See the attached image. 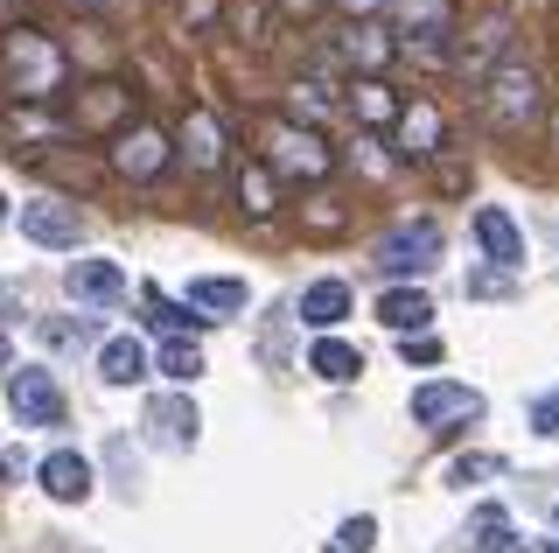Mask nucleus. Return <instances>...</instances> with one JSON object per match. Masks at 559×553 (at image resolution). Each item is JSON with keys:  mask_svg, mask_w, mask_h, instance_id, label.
<instances>
[{"mask_svg": "<svg viewBox=\"0 0 559 553\" xmlns=\"http://www.w3.org/2000/svg\"><path fill=\"white\" fill-rule=\"evenodd\" d=\"M63 78H70V57L43 36V28L14 22L8 36H0V92H8V98H22V106H49V98L63 92Z\"/></svg>", "mask_w": 559, "mask_h": 553, "instance_id": "obj_1", "label": "nucleus"}, {"mask_svg": "<svg viewBox=\"0 0 559 553\" xmlns=\"http://www.w3.org/2000/svg\"><path fill=\"white\" fill-rule=\"evenodd\" d=\"M483 113H489V127L497 133H532L538 119H546V78H538V63L532 57H503L497 71H489L483 84Z\"/></svg>", "mask_w": 559, "mask_h": 553, "instance_id": "obj_2", "label": "nucleus"}, {"mask_svg": "<svg viewBox=\"0 0 559 553\" xmlns=\"http://www.w3.org/2000/svg\"><path fill=\"white\" fill-rule=\"evenodd\" d=\"M392 22H399V49L419 63H448L454 43V0H392Z\"/></svg>", "mask_w": 559, "mask_h": 553, "instance_id": "obj_3", "label": "nucleus"}, {"mask_svg": "<svg viewBox=\"0 0 559 553\" xmlns=\"http://www.w3.org/2000/svg\"><path fill=\"white\" fill-rule=\"evenodd\" d=\"M14 232L43 252H78L84 246V217H78V203H63V197H28L22 211H14Z\"/></svg>", "mask_w": 559, "mask_h": 553, "instance_id": "obj_4", "label": "nucleus"}, {"mask_svg": "<svg viewBox=\"0 0 559 553\" xmlns=\"http://www.w3.org/2000/svg\"><path fill=\"white\" fill-rule=\"evenodd\" d=\"M433 259H441V224L433 217H406V224H392V232L371 246L378 273H427Z\"/></svg>", "mask_w": 559, "mask_h": 553, "instance_id": "obj_5", "label": "nucleus"}, {"mask_svg": "<svg viewBox=\"0 0 559 553\" xmlns=\"http://www.w3.org/2000/svg\"><path fill=\"white\" fill-rule=\"evenodd\" d=\"M266 168H287V176H308V183H322L329 168H336V154L322 148V133L314 127H294V119H280V127H266Z\"/></svg>", "mask_w": 559, "mask_h": 553, "instance_id": "obj_6", "label": "nucleus"}, {"mask_svg": "<svg viewBox=\"0 0 559 553\" xmlns=\"http://www.w3.org/2000/svg\"><path fill=\"white\" fill-rule=\"evenodd\" d=\"M168 162H175L168 133H162V127H147V119H133L127 133H112V168H119L127 183H154Z\"/></svg>", "mask_w": 559, "mask_h": 553, "instance_id": "obj_7", "label": "nucleus"}, {"mask_svg": "<svg viewBox=\"0 0 559 553\" xmlns=\"http://www.w3.org/2000/svg\"><path fill=\"white\" fill-rule=\"evenodd\" d=\"M406 413L419 427H448V421H483V392L476 386H454V378H427V386H413Z\"/></svg>", "mask_w": 559, "mask_h": 553, "instance_id": "obj_8", "label": "nucleus"}, {"mask_svg": "<svg viewBox=\"0 0 559 553\" xmlns=\"http://www.w3.org/2000/svg\"><path fill=\"white\" fill-rule=\"evenodd\" d=\"M8 407H14L22 427H63V386L43 365H22L8 378Z\"/></svg>", "mask_w": 559, "mask_h": 553, "instance_id": "obj_9", "label": "nucleus"}, {"mask_svg": "<svg viewBox=\"0 0 559 553\" xmlns=\"http://www.w3.org/2000/svg\"><path fill=\"white\" fill-rule=\"evenodd\" d=\"M392 133H399V162H433V154L448 148V113L433 106V98H413Z\"/></svg>", "mask_w": 559, "mask_h": 553, "instance_id": "obj_10", "label": "nucleus"}, {"mask_svg": "<svg viewBox=\"0 0 559 553\" xmlns=\"http://www.w3.org/2000/svg\"><path fill=\"white\" fill-rule=\"evenodd\" d=\"M63 295L84 302V308H112L127 295V267L119 259H70L63 267Z\"/></svg>", "mask_w": 559, "mask_h": 553, "instance_id": "obj_11", "label": "nucleus"}, {"mask_svg": "<svg viewBox=\"0 0 559 553\" xmlns=\"http://www.w3.org/2000/svg\"><path fill=\"white\" fill-rule=\"evenodd\" d=\"M35 483H43L57 505H84L98 476H92V456H78V448H49V456L35 462Z\"/></svg>", "mask_w": 559, "mask_h": 553, "instance_id": "obj_12", "label": "nucleus"}, {"mask_svg": "<svg viewBox=\"0 0 559 553\" xmlns=\"http://www.w3.org/2000/svg\"><path fill=\"white\" fill-rule=\"evenodd\" d=\"M476 246H483V259L497 273H518L524 267V232H518L511 211H497V203H483V211H476Z\"/></svg>", "mask_w": 559, "mask_h": 553, "instance_id": "obj_13", "label": "nucleus"}, {"mask_svg": "<svg viewBox=\"0 0 559 553\" xmlns=\"http://www.w3.org/2000/svg\"><path fill=\"white\" fill-rule=\"evenodd\" d=\"M182 302H189V316H203V322H231V316H245L252 287H245V281H224V273H197Z\"/></svg>", "mask_w": 559, "mask_h": 553, "instance_id": "obj_14", "label": "nucleus"}, {"mask_svg": "<svg viewBox=\"0 0 559 553\" xmlns=\"http://www.w3.org/2000/svg\"><path fill=\"white\" fill-rule=\"evenodd\" d=\"M147 365H154V357H147L140 337H105L98 343V378H105V386H140Z\"/></svg>", "mask_w": 559, "mask_h": 553, "instance_id": "obj_15", "label": "nucleus"}, {"mask_svg": "<svg viewBox=\"0 0 559 553\" xmlns=\"http://www.w3.org/2000/svg\"><path fill=\"white\" fill-rule=\"evenodd\" d=\"M378 322H384V330H399V337H427L433 302L419 295V287H384V295H378Z\"/></svg>", "mask_w": 559, "mask_h": 553, "instance_id": "obj_16", "label": "nucleus"}, {"mask_svg": "<svg viewBox=\"0 0 559 553\" xmlns=\"http://www.w3.org/2000/svg\"><path fill=\"white\" fill-rule=\"evenodd\" d=\"M503 43H511V14L497 8V14L476 22V36H462V71L489 84V57H503Z\"/></svg>", "mask_w": 559, "mask_h": 553, "instance_id": "obj_17", "label": "nucleus"}, {"mask_svg": "<svg viewBox=\"0 0 559 553\" xmlns=\"http://www.w3.org/2000/svg\"><path fill=\"white\" fill-rule=\"evenodd\" d=\"M294 316H301L308 330H322V337H329V330H336V322L349 316V287H343V281H308V287H301V302H294Z\"/></svg>", "mask_w": 559, "mask_h": 553, "instance_id": "obj_18", "label": "nucleus"}, {"mask_svg": "<svg viewBox=\"0 0 559 553\" xmlns=\"http://www.w3.org/2000/svg\"><path fill=\"white\" fill-rule=\"evenodd\" d=\"M343 57L357 63V78H384V63L399 57V36H384V28H343Z\"/></svg>", "mask_w": 559, "mask_h": 553, "instance_id": "obj_19", "label": "nucleus"}, {"mask_svg": "<svg viewBox=\"0 0 559 553\" xmlns=\"http://www.w3.org/2000/svg\"><path fill=\"white\" fill-rule=\"evenodd\" d=\"M231 189H238V211L245 217H273L280 211V183H273L266 162H238L231 168Z\"/></svg>", "mask_w": 559, "mask_h": 553, "instance_id": "obj_20", "label": "nucleus"}, {"mask_svg": "<svg viewBox=\"0 0 559 553\" xmlns=\"http://www.w3.org/2000/svg\"><path fill=\"white\" fill-rule=\"evenodd\" d=\"M175 154H182L189 168H217V162H224V127H217V113H189V119H182V148H175Z\"/></svg>", "mask_w": 559, "mask_h": 553, "instance_id": "obj_21", "label": "nucleus"}, {"mask_svg": "<svg viewBox=\"0 0 559 553\" xmlns=\"http://www.w3.org/2000/svg\"><path fill=\"white\" fill-rule=\"evenodd\" d=\"M308 372L329 378V386H349V378H364V351H357V343H343V337H322L308 351Z\"/></svg>", "mask_w": 559, "mask_h": 553, "instance_id": "obj_22", "label": "nucleus"}, {"mask_svg": "<svg viewBox=\"0 0 559 553\" xmlns=\"http://www.w3.org/2000/svg\"><path fill=\"white\" fill-rule=\"evenodd\" d=\"M349 113H357L364 127H399L406 106H392V84H384V78H357V84H349Z\"/></svg>", "mask_w": 559, "mask_h": 553, "instance_id": "obj_23", "label": "nucleus"}, {"mask_svg": "<svg viewBox=\"0 0 559 553\" xmlns=\"http://www.w3.org/2000/svg\"><path fill=\"white\" fill-rule=\"evenodd\" d=\"M147 421H154V442H168V448H197V407H189V400H154V413H147Z\"/></svg>", "mask_w": 559, "mask_h": 553, "instance_id": "obj_24", "label": "nucleus"}, {"mask_svg": "<svg viewBox=\"0 0 559 553\" xmlns=\"http://www.w3.org/2000/svg\"><path fill=\"white\" fill-rule=\"evenodd\" d=\"M127 106H133L127 84H92V92L78 98V127H92V133H98V127H112V119L127 113Z\"/></svg>", "mask_w": 559, "mask_h": 553, "instance_id": "obj_25", "label": "nucleus"}, {"mask_svg": "<svg viewBox=\"0 0 559 553\" xmlns=\"http://www.w3.org/2000/svg\"><path fill=\"white\" fill-rule=\"evenodd\" d=\"M329 106H336V98H329V84H322V78H294V84H287V113H294V127H314V119H329Z\"/></svg>", "mask_w": 559, "mask_h": 553, "instance_id": "obj_26", "label": "nucleus"}, {"mask_svg": "<svg viewBox=\"0 0 559 553\" xmlns=\"http://www.w3.org/2000/svg\"><path fill=\"white\" fill-rule=\"evenodd\" d=\"M154 365H162V372L175 378V386H189V378H203V351H197L189 337H168L162 351H154Z\"/></svg>", "mask_w": 559, "mask_h": 553, "instance_id": "obj_27", "label": "nucleus"}, {"mask_svg": "<svg viewBox=\"0 0 559 553\" xmlns=\"http://www.w3.org/2000/svg\"><path fill=\"white\" fill-rule=\"evenodd\" d=\"M371 546H378V518H371V511L343 518V526H336V540H329V553H371Z\"/></svg>", "mask_w": 559, "mask_h": 553, "instance_id": "obj_28", "label": "nucleus"}, {"mask_svg": "<svg viewBox=\"0 0 559 553\" xmlns=\"http://www.w3.org/2000/svg\"><path fill=\"white\" fill-rule=\"evenodd\" d=\"M476 546L483 553H511L518 540H511V518H503V505H483L476 511Z\"/></svg>", "mask_w": 559, "mask_h": 553, "instance_id": "obj_29", "label": "nucleus"}, {"mask_svg": "<svg viewBox=\"0 0 559 553\" xmlns=\"http://www.w3.org/2000/svg\"><path fill=\"white\" fill-rule=\"evenodd\" d=\"M43 337H49V343H70V351H84V343H92L98 330H92V322H84V316H78V322H49V330H43Z\"/></svg>", "mask_w": 559, "mask_h": 553, "instance_id": "obj_30", "label": "nucleus"}, {"mask_svg": "<svg viewBox=\"0 0 559 553\" xmlns=\"http://www.w3.org/2000/svg\"><path fill=\"white\" fill-rule=\"evenodd\" d=\"M497 470H503L497 456H462V462L448 470V483H476V476H497Z\"/></svg>", "mask_w": 559, "mask_h": 553, "instance_id": "obj_31", "label": "nucleus"}, {"mask_svg": "<svg viewBox=\"0 0 559 553\" xmlns=\"http://www.w3.org/2000/svg\"><path fill=\"white\" fill-rule=\"evenodd\" d=\"M532 427L538 435H559V392H538L532 400Z\"/></svg>", "mask_w": 559, "mask_h": 553, "instance_id": "obj_32", "label": "nucleus"}, {"mask_svg": "<svg viewBox=\"0 0 559 553\" xmlns=\"http://www.w3.org/2000/svg\"><path fill=\"white\" fill-rule=\"evenodd\" d=\"M468 295H476V302H489V295H511V281H503V273H468Z\"/></svg>", "mask_w": 559, "mask_h": 553, "instance_id": "obj_33", "label": "nucleus"}, {"mask_svg": "<svg viewBox=\"0 0 559 553\" xmlns=\"http://www.w3.org/2000/svg\"><path fill=\"white\" fill-rule=\"evenodd\" d=\"M406 365H441V343H433V337H406Z\"/></svg>", "mask_w": 559, "mask_h": 553, "instance_id": "obj_34", "label": "nucleus"}, {"mask_svg": "<svg viewBox=\"0 0 559 553\" xmlns=\"http://www.w3.org/2000/svg\"><path fill=\"white\" fill-rule=\"evenodd\" d=\"M14 308H22V295H14V287L0 281V316H14Z\"/></svg>", "mask_w": 559, "mask_h": 553, "instance_id": "obj_35", "label": "nucleus"}, {"mask_svg": "<svg viewBox=\"0 0 559 553\" xmlns=\"http://www.w3.org/2000/svg\"><path fill=\"white\" fill-rule=\"evenodd\" d=\"M78 8H92V14H112V8H119V0H78Z\"/></svg>", "mask_w": 559, "mask_h": 553, "instance_id": "obj_36", "label": "nucleus"}, {"mask_svg": "<svg viewBox=\"0 0 559 553\" xmlns=\"http://www.w3.org/2000/svg\"><path fill=\"white\" fill-rule=\"evenodd\" d=\"M343 8H357V14H371V8H384V0H343Z\"/></svg>", "mask_w": 559, "mask_h": 553, "instance_id": "obj_37", "label": "nucleus"}, {"mask_svg": "<svg viewBox=\"0 0 559 553\" xmlns=\"http://www.w3.org/2000/svg\"><path fill=\"white\" fill-rule=\"evenodd\" d=\"M0 372H8V330H0Z\"/></svg>", "mask_w": 559, "mask_h": 553, "instance_id": "obj_38", "label": "nucleus"}, {"mask_svg": "<svg viewBox=\"0 0 559 553\" xmlns=\"http://www.w3.org/2000/svg\"><path fill=\"white\" fill-rule=\"evenodd\" d=\"M546 553H559V540H552V546H546Z\"/></svg>", "mask_w": 559, "mask_h": 553, "instance_id": "obj_39", "label": "nucleus"}]
</instances>
